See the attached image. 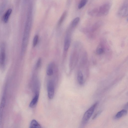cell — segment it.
<instances>
[{
	"mask_svg": "<svg viewBox=\"0 0 128 128\" xmlns=\"http://www.w3.org/2000/svg\"><path fill=\"white\" fill-rule=\"evenodd\" d=\"M88 0H80L78 6L79 9H81L83 8L87 4Z\"/></svg>",
	"mask_w": 128,
	"mask_h": 128,
	"instance_id": "cell-12",
	"label": "cell"
},
{
	"mask_svg": "<svg viewBox=\"0 0 128 128\" xmlns=\"http://www.w3.org/2000/svg\"><path fill=\"white\" fill-rule=\"evenodd\" d=\"M70 43V40L67 38L66 40L64 45V49L66 51L68 49Z\"/></svg>",
	"mask_w": 128,
	"mask_h": 128,
	"instance_id": "cell-14",
	"label": "cell"
},
{
	"mask_svg": "<svg viewBox=\"0 0 128 128\" xmlns=\"http://www.w3.org/2000/svg\"><path fill=\"white\" fill-rule=\"evenodd\" d=\"M77 79L79 84L80 85H82L84 83L83 76L80 71H78V72Z\"/></svg>",
	"mask_w": 128,
	"mask_h": 128,
	"instance_id": "cell-10",
	"label": "cell"
},
{
	"mask_svg": "<svg viewBox=\"0 0 128 128\" xmlns=\"http://www.w3.org/2000/svg\"><path fill=\"white\" fill-rule=\"evenodd\" d=\"M66 12H64L61 16L58 22V24L60 25L62 24L64 20L66 15Z\"/></svg>",
	"mask_w": 128,
	"mask_h": 128,
	"instance_id": "cell-16",
	"label": "cell"
},
{
	"mask_svg": "<svg viewBox=\"0 0 128 128\" xmlns=\"http://www.w3.org/2000/svg\"><path fill=\"white\" fill-rule=\"evenodd\" d=\"M6 102V100L4 97H3L0 104V128L2 125L3 111Z\"/></svg>",
	"mask_w": 128,
	"mask_h": 128,
	"instance_id": "cell-6",
	"label": "cell"
},
{
	"mask_svg": "<svg viewBox=\"0 0 128 128\" xmlns=\"http://www.w3.org/2000/svg\"><path fill=\"white\" fill-rule=\"evenodd\" d=\"M12 11V9L11 8H9L6 12L3 17V20L4 22L5 23L7 22Z\"/></svg>",
	"mask_w": 128,
	"mask_h": 128,
	"instance_id": "cell-8",
	"label": "cell"
},
{
	"mask_svg": "<svg viewBox=\"0 0 128 128\" xmlns=\"http://www.w3.org/2000/svg\"><path fill=\"white\" fill-rule=\"evenodd\" d=\"M38 40V35H36L34 38L33 45L34 47L35 46L37 45Z\"/></svg>",
	"mask_w": 128,
	"mask_h": 128,
	"instance_id": "cell-17",
	"label": "cell"
},
{
	"mask_svg": "<svg viewBox=\"0 0 128 128\" xmlns=\"http://www.w3.org/2000/svg\"><path fill=\"white\" fill-rule=\"evenodd\" d=\"M104 52V49L102 48H99L96 50V52L98 54H102Z\"/></svg>",
	"mask_w": 128,
	"mask_h": 128,
	"instance_id": "cell-18",
	"label": "cell"
},
{
	"mask_svg": "<svg viewBox=\"0 0 128 128\" xmlns=\"http://www.w3.org/2000/svg\"><path fill=\"white\" fill-rule=\"evenodd\" d=\"M6 59L5 46L4 44H2L0 48V66L1 67L4 66Z\"/></svg>",
	"mask_w": 128,
	"mask_h": 128,
	"instance_id": "cell-4",
	"label": "cell"
},
{
	"mask_svg": "<svg viewBox=\"0 0 128 128\" xmlns=\"http://www.w3.org/2000/svg\"><path fill=\"white\" fill-rule=\"evenodd\" d=\"M47 88L48 97L50 99H52L54 93V85L52 80H50L48 82Z\"/></svg>",
	"mask_w": 128,
	"mask_h": 128,
	"instance_id": "cell-5",
	"label": "cell"
},
{
	"mask_svg": "<svg viewBox=\"0 0 128 128\" xmlns=\"http://www.w3.org/2000/svg\"><path fill=\"white\" fill-rule=\"evenodd\" d=\"M30 128H40L41 126L36 120H32L30 124Z\"/></svg>",
	"mask_w": 128,
	"mask_h": 128,
	"instance_id": "cell-9",
	"label": "cell"
},
{
	"mask_svg": "<svg viewBox=\"0 0 128 128\" xmlns=\"http://www.w3.org/2000/svg\"><path fill=\"white\" fill-rule=\"evenodd\" d=\"M39 94L36 93L30 102L29 106L30 108L34 107L37 104L39 98Z\"/></svg>",
	"mask_w": 128,
	"mask_h": 128,
	"instance_id": "cell-7",
	"label": "cell"
},
{
	"mask_svg": "<svg viewBox=\"0 0 128 128\" xmlns=\"http://www.w3.org/2000/svg\"><path fill=\"white\" fill-rule=\"evenodd\" d=\"M98 104V102H96L85 113L82 122V125H84L88 122L93 114Z\"/></svg>",
	"mask_w": 128,
	"mask_h": 128,
	"instance_id": "cell-2",
	"label": "cell"
},
{
	"mask_svg": "<svg viewBox=\"0 0 128 128\" xmlns=\"http://www.w3.org/2000/svg\"><path fill=\"white\" fill-rule=\"evenodd\" d=\"M41 63V60L40 58H39L37 61L36 64V68H38L40 66Z\"/></svg>",
	"mask_w": 128,
	"mask_h": 128,
	"instance_id": "cell-19",
	"label": "cell"
},
{
	"mask_svg": "<svg viewBox=\"0 0 128 128\" xmlns=\"http://www.w3.org/2000/svg\"><path fill=\"white\" fill-rule=\"evenodd\" d=\"M127 113V111L125 109H123L118 112L115 116L116 118L118 119L126 115Z\"/></svg>",
	"mask_w": 128,
	"mask_h": 128,
	"instance_id": "cell-11",
	"label": "cell"
},
{
	"mask_svg": "<svg viewBox=\"0 0 128 128\" xmlns=\"http://www.w3.org/2000/svg\"><path fill=\"white\" fill-rule=\"evenodd\" d=\"M101 112V111H100L97 112L93 117L92 119H94L96 118L100 114Z\"/></svg>",
	"mask_w": 128,
	"mask_h": 128,
	"instance_id": "cell-20",
	"label": "cell"
},
{
	"mask_svg": "<svg viewBox=\"0 0 128 128\" xmlns=\"http://www.w3.org/2000/svg\"><path fill=\"white\" fill-rule=\"evenodd\" d=\"M80 20V18L77 17L75 18L73 20L71 24V26L72 28L76 27L79 23Z\"/></svg>",
	"mask_w": 128,
	"mask_h": 128,
	"instance_id": "cell-13",
	"label": "cell"
},
{
	"mask_svg": "<svg viewBox=\"0 0 128 128\" xmlns=\"http://www.w3.org/2000/svg\"><path fill=\"white\" fill-rule=\"evenodd\" d=\"M110 3L106 2L99 6L89 10L88 14L90 16L94 17H101L105 16L109 12L111 8Z\"/></svg>",
	"mask_w": 128,
	"mask_h": 128,
	"instance_id": "cell-1",
	"label": "cell"
},
{
	"mask_svg": "<svg viewBox=\"0 0 128 128\" xmlns=\"http://www.w3.org/2000/svg\"><path fill=\"white\" fill-rule=\"evenodd\" d=\"M128 0H125L117 12L118 16L121 18L126 17L128 14Z\"/></svg>",
	"mask_w": 128,
	"mask_h": 128,
	"instance_id": "cell-3",
	"label": "cell"
},
{
	"mask_svg": "<svg viewBox=\"0 0 128 128\" xmlns=\"http://www.w3.org/2000/svg\"><path fill=\"white\" fill-rule=\"evenodd\" d=\"M46 74L50 76L53 75V70L50 66H49L46 70Z\"/></svg>",
	"mask_w": 128,
	"mask_h": 128,
	"instance_id": "cell-15",
	"label": "cell"
}]
</instances>
